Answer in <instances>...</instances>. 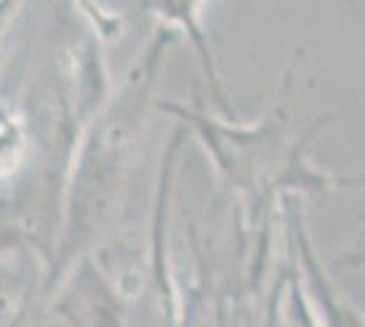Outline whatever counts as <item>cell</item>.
<instances>
[{
    "instance_id": "1",
    "label": "cell",
    "mask_w": 365,
    "mask_h": 327,
    "mask_svg": "<svg viewBox=\"0 0 365 327\" xmlns=\"http://www.w3.org/2000/svg\"><path fill=\"white\" fill-rule=\"evenodd\" d=\"M284 213L289 227L292 251L297 262V276L305 289V297L314 308L317 325L319 327H365V313L346 300V295L338 289L330 270L322 265L319 254L314 249V240L305 227V216L300 210V197H284Z\"/></svg>"
},
{
    "instance_id": "2",
    "label": "cell",
    "mask_w": 365,
    "mask_h": 327,
    "mask_svg": "<svg viewBox=\"0 0 365 327\" xmlns=\"http://www.w3.org/2000/svg\"><path fill=\"white\" fill-rule=\"evenodd\" d=\"M199 6L197 3H175V6H158V11H167L169 19H175L178 25L185 28V33L194 38V47H197L199 58H202V66H205V71H207V79H210V85H213V93H215V101L221 104V107L232 112V107L227 104V98H224V90H221V85H218V77H215V68H213V58H210V47H207V38H205V33L199 31Z\"/></svg>"
},
{
    "instance_id": "3",
    "label": "cell",
    "mask_w": 365,
    "mask_h": 327,
    "mask_svg": "<svg viewBox=\"0 0 365 327\" xmlns=\"http://www.w3.org/2000/svg\"><path fill=\"white\" fill-rule=\"evenodd\" d=\"M25 150V134L14 118L0 109V175L11 172Z\"/></svg>"
},
{
    "instance_id": "4",
    "label": "cell",
    "mask_w": 365,
    "mask_h": 327,
    "mask_svg": "<svg viewBox=\"0 0 365 327\" xmlns=\"http://www.w3.org/2000/svg\"><path fill=\"white\" fill-rule=\"evenodd\" d=\"M344 262H365V246L363 251H351L349 256H344Z\"/></svg>"
}]
</instances>
